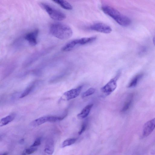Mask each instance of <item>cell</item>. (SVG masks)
I'll return each instance as SVG.
<instances>
[{
	"instance_id": "obj_7",
	"label": "cell",
	"mask_w": 155,
	"mask_h": 155,
	"mask_svg": "<svg viewBox=\"0 0 155 155\" xmlns=\"http://www.w3.org/2000/svg\"><path fill=\"white\" fill-rule=\"evenodd\" d=\"M39 33V30L36 29L26 34L24 37L30 45L35 46L37 43V38Z\"/></svg>"
},
{
	"instance_id": "obj_3",
	"label": "cell",
	"mask_w": 155,
	"mask_h": 155,
	"mask_svg": "<svg viewBox=\"0 0 155 155\" xmlns=\"http://www.w3.org/2000/svg\"><path fill=\"white\" fill-rule=\"evenodd\" d=\"M97 39L96 36L90 37L83 38L74 39L69 42L61 48L64 52H68L73 50L77 45H83L94 42Z\"/></svg>"
},
{
	"instance_id": "obj_6",
	"label": "cell",
	"mask_w": 155,
	"mask_h": 155,
	"mask_svg": "<svg viewBox=\"0 0 155 155\" xmlns=\"http://www.w3.org/2000/svg\"><path fill=\"white\" fill-rule=\"evenodd\" d=\"M87 29L97 32L105 34L110 33L112 29L109 26L102 23H97L91 25Z\"/></svg>"
},
{
	"instance_id": "obj_2",
	"label": "cell",
	"mask_w": 155,
	"mask_h": 155,
	"mask_svg": "<svg viewBox=\"0 0 155 155\" xmlns=\"http://www.w3.org/2000/svg\"><path fill=\"white\" fill-rule=\"evenodd\" d=\"M101 9L104 13L122 26H127L131 23V21L129 18L121 14L113 7L108 5H104L101 7Z\"/></svg>"
},
{
	"instance_id": "obj_13",
	"label": "cell",
	"mask_w": 155,
	"mask_h": 155,
	"mask_svg": "<svg viewBox=\"0 0 155 155\" xmlns=\"http://www.w3.org/2000/svg\"><path fill=\"white\" fill-rule=\"evenodd\" d=\"M47 122H49V116H43L37 119L32 121L31 124L32 126L36 127L39 126Z\"/></svg>"
},
{
	"instance_id": "obj_16",
	"label": "cell",
	"mask_w": 155,
	"mask_h": 155,
	"mask_svg": "<svg viewBox=\"0 0 155 155\" xmlns=\"http://www.w3.org/2000/svg\"><path fill=\"white\" fill-rule=\"evenodd\" d=\"M54 143L52 140H49L45 145L44 151L49 154H52L54 152Z\"/></svg>"
},
{
	"instance_id": "obj_28",
	"label": "cell",
	"mask_w": 155,
	"mask_h": 155,
	"mask_svg": "<svg viewBox=\"0 0 155 155\" xmlns=\"http://www.w3.org/2000/svg\"><path fill=\"white\" fill-rule=\"evenodd\" d=\"M8 153H7V152H5V153H4L1 154V155H7V154H8Z\"/></svg>"
},
{
	"instance_id": "obj_15",
	"label": "cell",
	"mask_w": 155,
	"mask_h": 155,
	"mask_svg": "<svg viewBox=\"0 0 155 155\" xmlns=\"http://www.w3.org/2000/svg\"><path fill=\"white\" fill-rule=\"evenodd\" d=\"M15 115L14 114H11L1 119L0 121V125L3 126L8 124L13 120Z\"/></svg>"
},
{
	"instance_id": "obj_17",
	"label": "cell",
	"mask_w": 155,
	"mask_h": 155,
	"mask_svg": "<svg viewBox=\"0 0 155 155\" xmlns=\"http://www.w3.org/2000/svg\"><path fill=\"white\" fill-rule=\"evenodd\" d=\"M35 82H34L28 86L21 94L20 98L25 97L30 93L35 87Z\"/></svg>"
},
{
	"instance_id": "obj_18",
	"label": "cell",
	"mask_w": 155,
	"mask_h": 155,
	"mask_svg": "<svg viewBox=\"0 0 155 155\" xmlns=\"http://www.w3.org/2000/svg\"><path fill=\"white\" fill-rule=\"evenodd\" d=\"M134 95L133 94H130L128 99L125 102L121 111L124 112L127 111L130 107L133 101Z\"/></svg>"
},
{
	"instance_id": "obj_12",
	"label": "cell",
	"mask_w": 155,
	"mask_h": 155,
	"mask_svg": "<svg viewBox=\"0 0 155 155\" xmlns=\"http://www.w3.org/2000/svg\"><path fill=\"white\" fill-rule=\"evenodd\" d=\"M143 76V74L142 73L136 74L130 81L128 85V87L133 88L136 87Z\"/></svg>"
},
{
	"instance_id": "obj_23",
	"label": "cell",
	"mask_w": 155,
	"mask_h": 155,
	"mask_svg": "<svg viewBox=\"0 0 155 155\" xmlns=\"http://www.w3.org/2000/svg\"><path fill=\"white\" fill-rule=\"evenodd\" d=\"M41 138L38 137L36 139L33 144L30 147H35L40 145L41 144Z\"/></svg>"
},
{
	"instance_id": "obj_9",
	"label": "cell",
	"mask_w": 155,
	"mask_h": 155,
	"mask_svg": "<svg viewBox=\"0 0 155 155\" xmlns=\"http://www.w3.org/2000/svg\"><path fill=\"white\" fill-rule=\"evenodd\" d=\"M83 87L81 85L65 92L63 94L67 100H69L78 97Z\"/></svg>"
},
{
	"instance_id": "obj_27",
	"label": "cell",
	"mask_w": 155,
	"mask_h": 155,
	"mask_svg": "<svg viewBox=\"0 0 155 155\" xmlns=\"http://www.w3.org/2000/svg\"><path fill=\"white\" fill-rule=\"evenodd\" d=\"M24 141V139H21V140H20V143H23V142Z\"/></svg>"
},
{
	"instance_id": "obj_4",
	"label": "cell",
	"mask_w": 155,
	"mask_h": 155,
	"mask_svg": "<svg viewBox=\"0 0 155 155\" xmlns=\"http://www.w3.org/2000/svg\"><path fill=\"white\" fill-rule=\"evenodd\" d=\"M40 5L53 19L61 21L66 18V15L64 13L53 8L49 5L45 3H41Z\"/></svg>"
},
{
	"instance_id": "obj_21",
	"label": "cell",
	"mask_w": 155,
	"mask_h": 155,
	"mask_svg": "<svg viewBox=\"0 0 155 155\" xmlns=\"http://www.w3.org/2000/svg\"><path fill=\"white\" fill-rule=\"evenodd\" d=\"M31 147V148L25 150L23 151L22 154H30L34 153L37 150V149L36 148Z\"/></svg>"
},
{
	"instance_id": "obj_19",
	"label": "cell",
	"mask_w": 155,
	"mask_h": 155,
	"mask_svg": "<svg viewBox=\"0 0 155 155\" xmlns=\"http://www.w3.org/2000/svg\"><path fill=\"white\" fill-rule=\"evenodd\" d=\"M76 141L75 138H68L64 140L62 143V147H64L74 143Z\"/></svg>"
},
{
	"instance_id": "obj_20",
	"label": "cell",
	"mask_w": 155,
	"mask_h": 155,
	"mask_svg": "<svg viewBox=\"0 0 155 155\" xmlns=\"http://www.w3.org/2000/svg\"><path fill=\"white\" fill-rule=\"evenodd\" d=\"M95 88H90L83 93L82 97L84 98L91 95L95 92Z\"/></svg>"
},
{
	"instance_id": "obj_25",
	"label": "cell",
	"mask_w": 155,
	"mask_h": 155,
	"mask_svg": "<svg viewBox=\"0 0 155 155\" xmlns=\"http://www.w3.org/2000/svg\"><path fill=\"white\" fill-rule=\"evenodd\" d=\"M147 48L145 47H142L140 49L139 52L140 54L145 53L147 51Z\"/></svg>"
},
{
	"instance_id": "obj_26",
	"label": "cell",
	"mask_w": 155,
	"mask_h": 155,
	"mask_svg": "<svg viewBox=\"0 0 155 155\" xmlns=\"http://www.w3.org/2000/svg\"><path fill=\"white\" fill-rule=\"evenodd\" d=\"M153 44L155 46V36L153 37Z\"/></svg>"
},
{
	"instance_id": "obj_24",
	"label": "cell",
	"mask_w": 155,
	"mask_h": 155,
	"mask_svg": "<svg viewBox=\"0 0 155 155\" xmlns=\"http://www.w3.org/2000/svg\"><path fill=\"white\" fill-rule=\"evenodd\" d=\"M87 127V125L85 123H84L81 127V128L78 133L79 135H81L82 134L85 130Z\"/></svg>"
},
{
	"instance_id": "obj_8",
	"label": "cell",
	"mask_w": 155,
	"mask_h": 155,
	"mask_svg": "<svg viewBox=\"0 0 155 155\" xmlns=\"http://www.w3.org/2000/svg\"><path fill=\"white\" fill-rule=\"evenodd\" d=\"M155 129V118L148 121L145 124L143 130V136L144 137L148 136Z\"/></svg>"
},
{
	"instance_id": "obj_14",
	"label": "cell",
	"mask_w": 155,
	"mask_h": 155,
	"mask_svg": "<svg viewBox=\"0 0 155 155\" xmlns=\"http://www.w3.org/2000/svg\"><path fill=\"white\" fill-rule=\"evenodd\" d=\"M52 0L64 9L67 10H71L72 9L73 7L71 4L65 0Z\"/></svg>"
},
{
	"instance_id": "obj_5",
	"label": "cell",
	"mask_w": 155,
	"mask_h": 155,
	"mask_svg": "<svg viewBox=\"0 0 155 155\" xmlns=\"http://www.w3.org/2000/svg\"><path fill=\"white\" fill-rule=\"evenodd\" d=\"M121 74V71L119 70L117 71L115 76L101 88L102 92L105 94L108 95L114 91L117 87V81Z\"/></svg>"
},
{
	"instance_id": "obj_10",
	"label": "cell",
	"mask_w": 155,
	"mask_h": 155,
	"mask_svg": "<svg viewBox=\"0 0 155 155\" xmlns=\"http://www.w3.org/2000/svg\"><path fill=\"white\" fill-rule=\"evenodd\" d=\"M43 52H36L31 54L25 61L23 64L24 66H27L31 64L38 59L43 54Z\"/></svg>"
},
{
	"instance_id": "obj_11",
	"label": "cell",
	"mask_w": 155,
	"mask_h": 155,
	"mask_svg": "<svg viewBox=\"0 0 155 155\" xmlns=\"http://www.w3.org/2000/svg\"><path fill=\"white\" fill-rule=\"evenodd\" d=\"M93 106V104H90L85 106L81 112L78 114V118L79 119H83L86 118L89 114Z\"/></svg>"
},
{
	"instance_id": "obj_1",
	"label": "cell",
	"mask_w": 155,
	"mask_h": 155,
	"mask_svg": "<svg viewBox=\"0 0 155 155\" xmlns=\"http://www.w3.org/2000/svg\"><path fill=\"white\" fill-rule=\"evenodd\" d=\"M51 33L60 40H65L70 38L73 31L68 25L62 23H57L52 24L50 28Z\"/></svg>"
},
{
	"instance_id": "obj_22",
	"label": "cell",
	"mask_w": 155,
	"mask_h": 155,
	"mask_svg": "<svg viewBox=\"0 0 155 155\" xmlns=\"http://www.w3.org/2000/svg\"><path fill=\"white\" fill-rule=\"evenodd\" d=\"M15 65L12 64L10 65L7 68L5 71V75L4 76H7L8 74H10V73L14 69Z\"/></svg>"
}]
</instances>
